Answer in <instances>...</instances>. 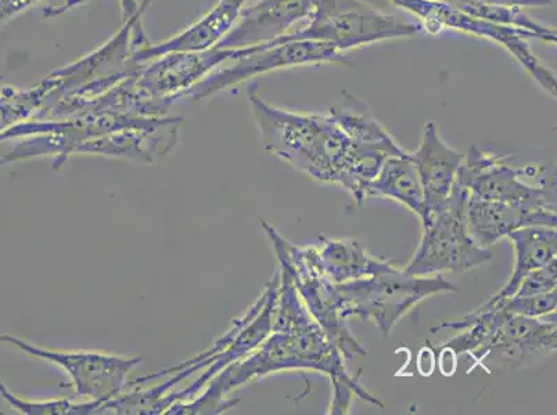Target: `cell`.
Instances as JSON below:
<instances>
[{
  "label": "cell",
  "instance_id": "obj_2",
  "mask_svg": "<svg viewBox=\"0 0 557 415\" xmlns=\"http://www.w3.org/2000/svg\"><path fill=\"white\" fill-rule=\"evenodd\" d=\"M247 98L268 153L321 184L343 187L357 204L368 200V186L383 162L405 154L399 146L358 143L331 113L302 114L275 108L261 98L257 84L248 86Z\"/></svg>",
  "mask_w": 557,
  "mask_h": 415
},
{
  "label": "cell",
  "instance_id": "obj_8",
  "mask_svg": "<svg viewBox=\"0 0 557 415\" xmlns=\"http://www.w3.org/2000/svg\"><path fill=\"white\" fill-rule=\"evenodd\" d=\"M262 226L275 248L278 266L290 276L313 320L325 330L334 345L341 349L344 359L349 361L357 356L367 357V349L349 331L347 320H344L338 311L336 285L319 267L318 248L298 247L267 222H262Z\"/></svg>",
  "mask_w": 557,
  "mask_h": 415
},
{
  "label": "cell",
  "instance_id": "obj_11",
  "mask_svg": "<svg viewBox=\"0 0 557 415\" xmlns=\"http://www.w3.org/2000/svg\"><path fill=\"white\" fill-rule=\"evenodd\" d=\"M508 156L484 153L470 147L458 172V184L475 199L505 202L531 211L556 212V184L542 180L540 186L527 184V177H539L540 166L516 168L505 164Z\"/></svg>",
  "mask_w": 557,
  "mask_h": 415
},
{
  "label": "cell",
  "instance_id": "obj_6",
  "mask_svg": "<svg viewBox=\"0 0 557 415\" xmlns=\"http://www.w3.org/2000/svg\"><path fill=\"white\" fill-rule=\"evenodd\" d=\"M458 292L443 275L410 276L401 271L336 285L337 306L344 320L358 317L372 322L384 337L414 306L428 298Z\"/></svg>",
  "mask_w": 557,
  "mask_h": 415
},
{
  "label": "cell",
  "instance_id": "obj_14",
  "mask_svg": "<svg viewBox=\"0 0 557 415\" xmlns=\"http://www.w3.org/2000/svg\"><path fill=\"white\" fill-rule=\"evenodd\" d=\"M408 154L417 166L422 181L426 212L443 205L457 185L458 172L465 155L445 143L433 121L424 125L419 149Z\"/></svg>",
  "mask_w": 557,
  "mask_h": 415
},
{
  "label": "cell",
  "instance_id": "obj_23",
  "mask_svg": "<svg viewBox=\"0 0 557 415\" xmlns=\"http://www.w3.org/2000/svg\"><path fill=\"white\" fill-rule=\"evenodd\" d=\"M0 392L8 402L24 414H100L103 402L73 403L67 399L48 400V402H29L17 398L0 382Z\"/></svg>",
  "mask_w": 557,
  "mask_h": 415
},
{
  "label": "cell",
  "instance_id": "obj_1",
  "mask_svg": "<svg viewBox=\"0 0 557 415\" xmlns=\"http://www.w3.org/2000/svg\"><path fill=\"white\" fill-rule=\"evenodd\" d=\"M278 291L275 318L270 336L260 347L242 359L216 378L199 400L190 404H178L169 414H199L207 410H220V402L232 389L270 374L287 369H313L331 378L333 415L348 414L352 400L357 398L374 406L384 408V404L359 383L358 378L349 376L341 349L334 345L327 334L313 320L311 313L298 295L290 276L278 267Z\"/></svg>",
  "mask_w": 557,
  "mask_h": 415
},
{
  "label": "cell",
  "instance_id": "obj_25",
  "mask_svg": "<svg viewBox=\"0 0 557 415\" xmlns=\"http://www.w3.org/2000/svg\"><path fill=\"white\" fill-rule=\"evenodd\" d=\"M557 287V261H552L546 266L539 267L533 272H530L523 280L520 281L518 291L515 295L527 297V295H539V293H545L556 290Z\"/></svg>",
  "mask_w": 557,
  "mask_h": 415
},
{
  "label": "cell",
  "instance_id": "obj_26",
  "mask_svg": "<svg viewBox=\"0 0 557 415\" xmlns=\"http://www.w3.org/2000/svg\"><path fill=\"white\" fill-rule=\"evenodd\" d=\"M38 2L40 0H0V24L9 22Z\"/></svg>",
  "mask_w": 557,
  "mask_h": 415
},
{
  "label": "cell",
  "instance_id": "obj_15",
  "mask_svg": "<svg viewBox=\"0 0 557 415\" xmlns=\"http://www.w3.org/2000/svg\"><path fill=\"white\" fill-rule=\"evenodd\" d=\"M247 0H221L199 22L184 33L159 45H148L132 55V62L141 64L169 53H195L214 49L235 27Z\"/></svg>",
  "mask_w": 557,
  "mask_h": 415
},
{
  "label": "cell",
  "instance_id": "obj_17",
  "mask_svg": "<svg viewBox=\"0 0 557 415\" xmlns=\"http://www.w3.org/2000/svg\"><path fill=\"white\" fill-rule=\"evenodd\" d=\"M319 241H321V248H318L319 267L334 285L401 271V267L393 262L368 254L357 240L321 237Z\"/></svg>",
  "mask_w": 557,
  "mask_h": 415
},
{
  "label": "cell",
  "instance_id": "obj_7",
  "mask_svg": "<svg viewBox=\"0 0 557 415\" xmlns=\"http://www.w3.org/2000/svg\"><path fill=\"white\" fill-rule=\"evenodd\" d=\"M420 29V25L404 22L363 0H321L310 22L275 42L319 40L336 45L348 53L384 40L413 38Z\"/></svg>",
  "mask_w": 557,
  "mask_h": 415
},
{
  "label": "cell",
  "instance_id": "obj_12",
  "mask_svg": "<svg viewBox=\"0 0 557 415\" xmlns=\"http://www.w3.org/2000/svg\"><path fill=\"white\" fill-rule=\"evenodd\" d=\"M2 341L20 351L62 368L73 382L77 397L90 402H108L123 392L132 369L139 366L141 357H123L116 354L89 351H59L39 348L22 339L3 337Z\"/></svg>",
  "mask_w": 557,
  "mask_h": 415
},
{
  "label": "cell",
  "instance_id": "obj_22",
  "mask_svg": "<svg viewBox=\"0 0 557 415\" xmlns=\"http://www.w3.org/2000/svg\"><path fill=\"white\" fill-rule=\"evenodd\" d=\"M440 2L448 3L460 12L485 20V22L527 29V32L535 34L542 42H557L556 28L536 23L524 12V9L496 7V4L483 3L479 0H440Z\"/></svg>",
  "mask_w": 557,
  "mask_h": 415
},
{
  "label": "cell",
  "instance_id": "obj_4",
  "mask_svg": "<svg viewBox=\"0 0 557 415\" xmlns=\"http://www.w3.org/2000/svg\"><path fill=\"white\" fill-rule=\"evenodd\" d=\"M242 49L169 53L136 65L120 83L90 100L78 114H120L161 118L180 98L222 65L239 59Z\"/></svg>",
  "mask_w": 557,
  "mask_h": 415
},
{
  "label": "cell",
  "instance_id": "obj_13",
  "mask_svg": "<svg viewBox=\"0 0 557 415\" xmlns=\"http://www.w3.org/2000/svg\"><path fill=\"white\" fill-rule=\"evenodd\" d=\"M321 0H261L243 9L235 27L216 48L240 49L272 42L310 22Z\"/></svg>",
  "mask_w": 557,
  "mask_h": 415
},
{
  "label": "cell",
  "instance_id": "obj_10",
  "mask_svg": "<svg viewBox=\"0 0 557 415\" xmlns=\"http://www.w3.org/2000/svg\"><path fill=\"white\" fill-rule=\"evenodd\" d=\"M242 55L226 63L225 68H218L201 80L185 96L195 100L209 98L211 95L235 88L251 78L260 77L273 71L302 67V65L344 64L351 65L348 53L336 45L319 40H293L286 43H262L240 48Z\"/></svg>",
  "mask_w": 557,
  "mask_h": 415
},
{
  "label": "cell",
  "instance_id": "obj_20",
  "mask_svg": "<svg viewBox=\"0 0 557 415\" xmlns=\"http://www.w3.org/2000/svg\"><path fill=\"white\" fill-rule=\"evenodd\" d=\"M55 95L60 98L63 95V75L60 70L29 88H3L0 92V135L34 120L48 108Z\"/></svg>",
  "mask_w": 557,
  "mask_h": 415
},
{
  "label": "cell",
  "instance_id": "obj_5",
  "mask_svg": "<svg viewBox=\"0 0 557 415\" xmlns=\"http://www.w3.org/2000/svg\"><path fill=\"white\" fill-rule=\"evenodd\" d=\"M469 192L457 181L443 205L422 217L423 236L412 261L404 267L410 276L463 273L493 260V252L481 247L468 226Z\"/></svg>",
  "mask_w": 557,
  "mask_h": 415
},
{
  "label": "cell",
  "instance_id": "obj_19",
  "mask_svg": "<svg viewBox=\"0 0 557 415\" xmlns=\"http://www.w3.org/2000/svg\"><path fill=\"white\" fill-rule=\"evenodd\" d=\"M508 239L513 242L516 252L515 269L506 285L495 297L510 298L518 291L520 281L530 272L546 266L556 260L557 232L556 227L527 226L511 231Z\"/></svg>",
  "mask_w": 557,
  "mask_h": 415
},
{
  "label": "cell",
  "instance_id": "obj_9",
  "mask_svg": "<svg viewBox=\"0 0 557 415\" xmlns=\"http://www.w3.org/2000/svg\"><path fill=\"white\" fill-rule=\"evenodd\" d=\"M389 2L395 8L417 17L420 28L430 35H440L453 29V32L473 35V37L500 45L518 60L521 67L545 92L556 99L555 74L536 58L530 48L529 39H539L535 34L523 28L511 27V25L495 24L469 16L440 0H389Z\"/></svg>",
  "mask_w": 557,
  "mask_h": 415
},
{
  "label": "cell",
  "instance_id": "obj_18",
  "mask_svg": "<svg viewBox=\"0 0 557 415\" xmlns=\"http://www.w3.org/2000/svg\"><path fill=\"white\" fill-rule=\"evenodd\" d=\"M376 196L401 202L420 219L426 214L422 181L407 151L383 162L377 176L368 186V199Z\"/></svg>",
  "mask_w": 557,
  "mask_h": 415
},
{
  "label": "cell",
  "instance_id": "obj_16",
  "mask_svg": "<svg viewBox=\"0 0 557 415\" xmlns=\"http://www.w3.org/2000/svg\"><path fill=\"white\" fill-rule=\"evenodd\" d=\"M556 212L531 211L505 202L468 199L470 235L481 247L488 248L508 237L511 231L527 226L556 227Z\"/></svg>",
  "mask_w": 557,
  "mask_h": 415
},
{
  "label": "cell",
  "instance_id": "obj_21",
  "mask_svg": "<svg viewBox=\"0 0 557 415\" xmlns=\"http://www.w3.org/2000/svg\"><path fill=\"white\" fill-rule=\"evenodd\" d=\"M343 96L347 99V103L333 105L329 113L334 116L349 138L362 144L398 146L386 128L374 118L372 111L362 100L354 98L347 92H343Z\"/></svg>",
  "mask_w": 557,
  "mask_h": 415
},
{
  "label": "cell",
  "instance_id": "obj_3",
  "mask_svg": "<svg viewBox=\"0 0 557 415\" xmlns=\"http://www.w3.org/2000/svg\"><path fill=\"white\" fill-rule=\"evenodd\" d=\"M443 328L457 334L435 352L468 353L475 366L488 362L491 366L521 368L557 348L556 313L540 318L513 315L506 309L505 298L495 295L468 316L444 322L432 332Z\"/></svg>",
  "mask_w": 557,
  "mask_h": 415
},
{
  "label": "cell",
  "instance_id": "obj_24",
  "mask_svg": "<svg viewBox=\"0 0 557 415\" xmlns=\"http://www.w3.org/2000/svg\"><path fill=\"white\" fill-rule=\"evenodd\" d=\"M505 306L513 315L534 318L545 317L556 313L557 293L554 290L539 293V295H513L505 298Z\"/></svg>",
  "mask_w": 557,
  "mask_h": 415
},
{
  "label": "cell",
  "instance_id": "obj_27",
  "mask_svg": "<svg viewBox=\"0 0 557 415\" xmlns=\"http://www.w3.org/2000/svg\"><path fill=\"white\" fill-rule=\"evenodd\" d=\"M479 2L496 4V7L529 9L548 7L552 0H479Z\"/></svg>",
  "mask_w": 557,
  "mask_h": 415
}]
</instances>
